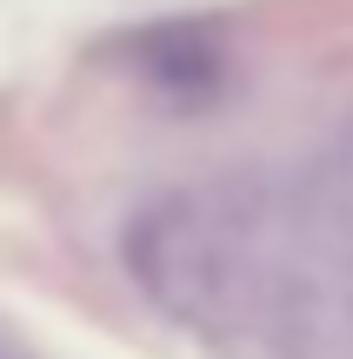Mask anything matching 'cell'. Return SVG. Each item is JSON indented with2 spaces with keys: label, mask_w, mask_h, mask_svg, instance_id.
I'll return each mask as SVG.
<instances>
[{
  "label": "cell",
  "mask_w": 353,
  "mask_h": 359,
  "mask_svg": "<svg viewBox=\"0 0 353 359\" xmlns=\"http://www.w3.org/2000/svg\"><path fill=\"white\" fill-rule=\"evenodd\" d=\"M127 266L173 320H220L240 306V233L207 200H167L127 233Z\"/></svg>",
  "instance_id": "6da1fadb"
},
{
  "label": "cell",
  "mask_w": 353,
  "mask_h": 359,
  "mask_svg": "<svg viewBox=\"0 0 353 359\" xmlns=\"http://www.w3.org/2000/svg\"><path fill=\"white\" fill-rule=\"evenodd\" d=\"M347 326H353V286H347Z\"/></svg>",
  "instance_id": "7a4b0ae2"
},
{
  "label": "cell",
  "mask_w": 353,
  "mask_h": 359,
  "mask_svg": "<svg viewBox=\"0 0 353 359\" xmlns=\"http://www.w3.org/2000/svg\"><path fill=\"white\" fill-rule=\"evenodd\" d=\"M0 359H13V353H7V346H0Z\"/></svg>",
  "instance_id": "3957f363"
}]
</instances>
